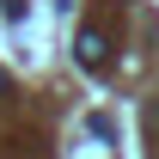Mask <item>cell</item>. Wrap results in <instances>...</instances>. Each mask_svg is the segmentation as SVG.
I'll use <instances>...</instances> for the list:
<instances>
[{
  "mask_svg": "<svg viewBox=\"0 0 159 159\" xmlns=\"http://www.w3.org/2000/svg\"><path fill=\"white\" fill-rule=\"evenodd\" d=\"M104 61H110V37H104L98 25H92V31H80V67H92V74H98Z\"/></svg>",
  "mask_w": 159,
  "mask_h": 159,
  "instance_id": "6da1fadb",
  "label": "cell"
}]
</instances>
